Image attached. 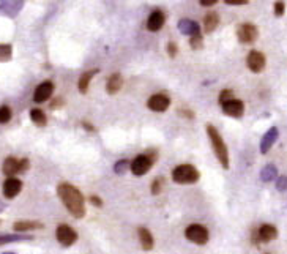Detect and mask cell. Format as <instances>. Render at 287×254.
I'll use <instances>...</instances> for the list:
<instances>
[{
    "mask_svg": "<svg viewBox=\"0 0 287 254\" xmlns=\"http://www.w3.org/2000/svg\"><path fill=\"white\" fill-rule=\"evenodd\" d=\"M57 194L62 202L65 204L66 210L76 220H81V218L86 216V199H84L82 193L78 188L64 182L57 186Z\"/></svg>",
    "mask_w": 287,
    "mask_h": 254,
    "instance_id": "1",
    "label": "cell"
},
{
    "mask_svg": "<svg viewBox=\"0 0 287 254\" xmlns=\"http://www.w3.org/2000/svg\"><path fill=\"white\" fill-rule=\"evenodd\" d=\"M207 135L210 138V142H212L215 157L218 158L220 164L224 169H229V152H227V145L224 144V139L220 135V131L216 130V126H213L212 123L207 125Z\"/></svg>",
    "mask_w": 287,
    "mask_h": 254,
    "instance_id": "2",
    "label": "cell"
},
{
    "mask_svg": "<svg viewBox=\"0 0 287 254\" xmlns=\"http://www.w3.org/2000/svg\"><path fill=\"white\" fill-rule=\"evenodd\" d=\"M200 179L199 171L193 164H180L172 171V180L178 185H193Z\"/></svg>",
    "mask_w": 287,
    "mask_h": 254,
    "instance_id": "3",
    "label": "cell"
},
{
    "mask_svg": "<svg viewBox=\"0 0 287 254\" xmlns=\"http://www.w3.org/2000/svg\"><path fill=\"white\" fill-rule=\"evenodd\" d=\"M185 237L196 245H205L208 242V229L202 224H191L185 231Z\"/></svg>",
    "mask_w": 287,
    "mask_h": 254,
    "instance_id": "4",
    "label": "cell"
},
{
    "mask_svg": "<svg viewBox=\"0 0 287 254\" xmlns=\"http://www.w3.org/2000/svg\"><path fill=\"white\" fill-rule=\"evenodd\" d=\"M155 161H156V157H152V155H137L134 161L131 163V172L137 175V177L145 175L152 169Z\"/></svg>",
    "mask_w": 287,
    "mask_h": 254,
    "instance_id": "5",
    "label": "cell"
},
{
    "mask_svg": "<svg viewBox=\"0 0 287 254\" xmlns=\"http://www.w3.org/2000/svg\"><path fill=\"white\" fill-rule=\"evenodd\" d=\"M237 38L243 45H251L259 38V29L251 23H244L237 27Z\"/></svg>",
    "mask_w": 287,
    "mask_h": 254,
    "instance_id": "6",
    "label": "cell"
},
{
    "mask_svg": "<svg viewBox=\"0 0 287 254\" xmlns=\"http://www.w3.org/2000/svg\"><path fill=\"white\" fill-rule=\"evenodd\" d=\"M55 237H57L59 243L62 246H65V248H68V246H71L76 243V240H78V232H76L71 226L68 224H60L57 231H55Z\"/></svg>",
    "mask_w": 287,
    "mask_h": 254,
    "instance_id": "7",
    "label": "cell"
},
{
    "mask_svg": "<svg viewBox=\"0 0 287 254\" xmlns=\"http://www.w3.org/2000/svg\"><path fill=\"white\" fill-rule=\"evenodd\" d=\"M147 106H149L150 111H155V112H164L169 109L171 106V98L167 96L166 93H155L149 98V101H147Z\"/></svg>",
    "mask_w": 287,
    "mask_h": 254,
    "instance_id": "8",
    "label": "cell"
},
{
    "mask_svg": "<svg viewBox=\"0 0 287 254\" xmlns=\"http://www.w3.org/2000/svg\"><path fill=\"white\" fill-rule=\"evenodd\" d=\"M246 65L253 73H262L265 65H267V59L261 51H251L248 54Z\"/></svg>",
    "mask_w": 287,
    "mask_h": 254,
    "instance_id": "9",
    "label": "cell"
},
{
    "mask_svg": "<svg viewBox=\"0 0 287 254\" xmlns=\"http://www.w3.org/2000/svg\"><path fill=\"white\" fill-rule=\"evenodd\" d=\"M52 93H54V84H52V81H44V82H41L40 86L35 89V92H33V101L35 103H44V101H47L49 98L52 96Z\"/></svg>",
    "mask_w": 287,
    "mask_h": 254,
    "instance_id": "10",
    "label": "cell"
},
{
    "mask_svg": "<svg viewBox=\"0 0 287 254\" xmlns=\"http://www.w3.org/2000/svg\"><path fill=\"white\" fill-rule=\"evenodd\" d=\"M222 112L229 117H234V118H240L243 117L244 114V104L242 100H230L227 103L222 104Z\"/></svg>",
    "mask_w": 287,
    "mask_h": 254,
    "instance_id": "11",
    "label": "cell"
},
{
    "mask_svg": "<svg viewBox=\"0 0 287 254\" xmlns=\"http://www.w3.org/2000/svg\"><path fill=\"white\" fill-rule=\"evenodd\" d=\"M22 189V182L16 177H10L6 179L3 183V196L6 199H15V197L21 193Z\"/></svg>",
    "mask_w": 287,
    "mask_h": 254,
    "instance_id": "12",
    "label": "cell"
},
{
    "mask_svg": "<svg viewBox=\"0 0 287 254\" xmlns=\"http://www.w3.org/2000/svg\"><path fill=\"white\" fill-rule=\"evenodd\" d=\"M164 23H166V15L161 10H155L153 13H150L149 21H147V29L150 32H159L163 29Z\"/></svg>",
    "mask_w": 287,
    "mask_h": 254,
    "instance_id": "13",
    "label": "cell"
},
{
    "mask_svg": "<svg viewBox=\"0 0 287 254\" xmlns=\"http://www.w3.org/2000/svg\"><path fill=\"white\" fill-rule=\"evenodd\" d=\"M278 136H279V130L276 126H271V128L265 133L262 140H261V153L262 155H267V152L273 147V144L278 140Z\"/></svg>",
    "mask_w": 287,
    "mask_h": 254,
    "instance_id": "14",
    "label": "cell"
},
{
    "mask_svg": "<svg viewBox=\"0 0 287 254\" xmlns=\"http://www.w3.org/2000/svg\"><path fill=\"white\" fill-rule=\"evenodd\" d=\"M178 30L183 33V35H188V37H194V35H199L200 33V25L196 23V21H193V19H186V18H183V19H180L178 21Z\"/></svg>",
    "mask_w": 287,
    "mask_h": 254,
    "instance_id": "15",
    "label": "cell"
},
{
    "mask_svg": "<svg viewBox=\"0 0 287 254\" xmlns=\"http://www.w3.org/2000/svg\"><path fill=\"white\" fill-rule=\"evenodd\" d=\"M257 234H259V240H261V242L268 243L278 237V229L273 224H264L261 226V229L257 231Z\"/></svg>",
    "mask_w": 287,
    "mask_h": 254,
    "instance_id": "16",
    "label": "cell"
},
{
    "mask_svg": "<svg viewBox=\"0 0 287 254\" xmlns=\"http://www.w3.org/2000/svg\"><path fill=\"white\" fill-rule=\"evenodd\" d=\"M123 87V77L120 73H114L109 76L108 84H106V92L109 95H115L120 92V89Z\"/></svg>",
    "mask_w": 287,
    "mask_h": 254,
    "instance_id": "17",
    "label": "cell"
},
{
    "mask_svg": "<svg viewBox=\"0 0 287 254\" xmlns=\"http://www.w3.org/2000/svg\"><path fill=\"white\" fill-rule=\"evenodd\" d=\"M137 234H139V242H141L142 250H145V251L153 250V246H155V240H153L152 232L147 228H139Z\"/></svg>",
    "mask_w": 287,
    "mask_h": 254,
    "instance_id": "18",
    "label": "cell"
},
{
    "mask_svg": "<svg viewBox=\"0 0 287 254\" xmlns=\"http://www.w3.org/2000/svg\"><path fill=\"white\" fill-rule=\"evenodd\" d=\"M44 224L38 221H30V220H21L13 224L15 232H27V231H35V229H43Z\"/></svg>",
    "mask_w": 287,
    "mask_h": 254,
    "instance_id": "19",
    "label": "cell"
},
{
    "mask_svg": "<svg viewBox=\"0 0 287 254\" xmlns=\"http://www.w3.org/2000/svg\"><path fill=\"white\" fill-rule=\"evenodd\" d=\"M2 172L6 175V177H15L16 174H19V160H16L15 157H8L3 161L2 166Z\"/></svg>",
    "mask_w": 287,
    "mask_h": 254,
    "instance_id": "20",
    "label": "cell"
},
{
    "mask_svg": "<svg viewBox=\"0 0 287 254\" xmlns=\"http://www.w3.org/2000/svg\"><path fill=\"white\" fill-rule=\"evenodd\" d=\"M24 2H3L0 3V15H6V16H11L15 18L16 13L22 8Z\"/></svg>",
    "mask_w": 287,
    "mask_h": 254,
    "instance_id": "21",
    "label": "cell"
},
{
    "mask_svg": "<svg viewBox=\"0 0 287 254\" xmlns=\"http://www.w3.org/2000/svg\"><path fill=\"white\" fill-rule=\"evenodd\" d=\"M100 71L98 68L92 69V71H86V73H82L81 77H79V81H78V89L82 95H86L87 93V90H88V86H90V81H92V77Z\"/></svg>",
    "mask_w": 287,
    "mask_h": 254,
    "instance_id": "22",
    "label": "cell"
},
{
    "mask_svg": "<svg viewBox=\"0 0 287 254\" xmlns=\"http://www.w3.org/2000/svg\"><path fill=\"white\" fill-rule=\"evenodd\" d=\"M220 24V16H218V13L216 11H210L205 15L204 18V29L207 33H212L216 27H218Z\"/></svg>",
    "mask_w": 287,
    "mask_h": 254,
    "instance_id": "23",
    "label": "cell"
},
{
    "mask_svg": "<svg viewBox=\"0 0 287 254\" xmlns=\"http://www.w3.org/2000/svg\"><path fill=\"white\" fill-rule=\"evenodd\" d=\"M278 179V169L275 164H267L264 166V169L261 171V180L268 183V182H273Z\"/></svg>",
    "mask_w": 287,
    "mask_h": 254,
    "instance_id": "24",
    "label": "cell"
},
{
    "mask_svg": "<svg viewBox=\"0 0 287 254\" xmlns=\"http://www.w3.org/2000/svg\"><path fill=\"white\" fill-rule=\"evenodd\" d=\"M27 240H33V237L21 235V234H6V235H0V245L13 243V242H27Z\"/></svg>",
    "mask_w": 287,
    "mask_h": 254,
    "instance_id": "25",
    "label": "cell"
},
{
    "mask_svg": "<svg viewBox=\"0 0 287 254\" xmlns=\"http://www.w3.org/2000/svg\"><path fill=\"white\" fill-rule=\"evenodd\" d=\"M30 118L37 126H46V123H47V117L41 109H32L30 111Z\"/></svg>",
    "mask_w": 287,
    "mask_h": 254,
    "instance_id": "26",
    "label": "cell"
},
{
    "mask_svg": "<svg viewBox=\"0 0 287 254\" xmlns=\"http://www.w3.org/2000/svg\"><path fill=\"white\" fill-rule=\"evenodd\" d=\"M128 169H131V164H130V161L128 160H120V161H117L115 166H114V172L117 175H123L125 172L128 171Z\"/></svg>",
    "mask_w": 287,
    "mask_h": 254,
    "instance_id": "27",
    "label": "cell"
},
{
    "mask_svg": "<svg viewBox=\"0 0 287 254\" xmlns=\"http://www.w3.org/2000/svg\"><path fill=\"white\" fill-rule=\"evenodd\" d=\"M11 55H13L11 45H0V62L11 60Z\"/></svg>",
    "mask_w": 287,
    "mask_h": 254,
    "instance_id": "28",
    "label": "cell"
},
{
    "mask_svg": "<svg viewBox=\"0 0 287 254\" xmlns=\"http://www.w3.org/2000/svg\"><path fill=\"white\" fill-rule=\"evenodd\" d=\"M11 115H13V112L10 109V106H0V123H8L10 120H11Z\"/></svg>",
    "mask_w": 287,
    "mask_h": 254,
    "instance_id": "29",
    "label": "cell"
},
{
    "mask_svg": "<svg viewBox=\"0 0 287 254\" xmlns=\"http://www.w3.org/2000/svg\"><path fill=\"white\" fill-rule=\"evenodd\" d=\"M163 186H164V179H163V177L155 179V180H153V183H152V186H150L152 194H153V196H158L161 191H163Z\"/></svg>",
    "mask_w": 287,
    "mask_h": 254,
    "instance_id": "30",
    "label": "cell"
},
{
    "mask_svg": "<svg viewBox=\"0 0 287 254\" xmlns=\"http://www.w3.org/2000/svg\"><path fill=\"white\" fill-rule=\"evenodd\" d=\"M190 46H191V49H202L204 47V38H202V33L194 35V37L190 38Z\"/></svg>",
    "mask_w": 287,
    "mask_h": 254,
    "instance_id": "31",
    "label": "cell"
},
{
    "mask_svg": "<svg viewBox=\"0 0 287 254\" xmlns=\"http://www.w3.org/2000/svg\"><path fill=\"white\" fill-rule=\"evenodd\" d=\"M220 104L222 106L224 103H227V101H230V100H234V92L232 90H227V89H224L221 93H220Z\"/></svg>",
    "mask_w": 287,
    "mask_h": 254,
    "instance_id": "32",
    "label": "cell"
},
{
    "mask_svg": "<svg viewBox=\"0 0 287 254\" xmlns=\"http://www.w3.org/2000/svg\"><path fill=\"white\" fill-rule=\"evenodd\" d=\"M276 189L278 191H287V175H281L276 179Z\"/></svg>",
    "mask_w": 287,
    "mask_h": 254,
    "instance_id": "33",
    "label": "cell"
},
{
    "mask_svg": "<svg viewBox=\"0 0 287 254\" xmlns=\"http://www.w3.org/2000/svg\"><path fill=\"white\" fill-rule=\"evenodd\" d=\"M286 11V3L284 2H275V16L281 18Z\"/></svg>",
    "mask_w": 287,
    "mask_h": 254,
    "instance_id": "34",
    "label": "cell"
},
{
    "mask_svg": "<svg viewBox=\"0 0 287 254\" xmlns=\"http://www.w3.org/2000/svg\"><path fill=\"white\" fill-rule=\"evenodd\" d=\"M88 201H90V204H92L93 207H96V208H101L103 207V199L101 197H98L96 194H92L88 197Z\"/></svg>",
    "mask_w": 287,
    "mask_h": 254,
    "instance_id": "35",
    "label": "cell"
},
{
    "mask_svg": "<svg viewBox=\"0 0 287 254\" xmlns=\"http://www.w3.org/2000/svg\"><path fill=\"white\" fill-rule=\"evenodd\" d=\"M167 52H169L171 57H176V55H177L178 47H177L176 43H174V41H169V43H167Z\"/></svg>",
    "mask_w": 287,
    "mask_h": 254,
    "instance_id": "36",
    "label": "cell"
},
{
    "mask_svg": "<svg viewBox=\"0 0 287 254\" xmlns=\"http://www.w3.org/2000/svg\"><path fill=\"white\" fill-rule=\"evenodd\" d=\"M29 167H30V161H29V160H27V158L19 160V172L29 171Z\"/></svg>",
    "mask_w": 287,
    "mask_h": 254,
    "instance_id": "37",
    "label": "cell"
},
{
    "mask_svg": "<svg viewBox=\"0 0 287 254\" xmlns=\"http://www.w3.org/2000/svg\"><path fill=\"white\" fill-rule=\"evenodd\" d=\"M227 5H234V6H240V5H248V0H224Z\"/></svg>",
    "mask_w": 287,
    "mask_h": 254,
    "instance_id": "38",
    "label": "cell"
},
{
    "mask_svg": "<svg viewBox=\"0 0 287 254\" xmlns=\"http://www.w3.org/2000/svg\"><path fill=\"white\" fill-rule=\"evenodd\" d=\"M178 114H180V115H183L185 118H194V112L190 111V109H180V111H178Z\"/></svg>",
    "mask_w": 287,
    "mask_h": 254,
    "instance_id": "39",
    "label": "cell"
},
{
    "mask_svg": "<svg viewBox=\"0 0 287 254\" xmlns=\"http://www.w3.org/2000/svg\"><path fill=\"white\" fill-rule=\"evenodd\" d=\"M82 126H84V128H86L88 133H95V131H96V130H95V126H93L92 123L86 122V120H84V122H82Z\"/></svg>",
    "mask_w": 287,
    "mask_h": 254,
    "instance_id": "40",
    "label": "cell"
},
{
    "mask_svg": "<svg viewBox=\"0 0 287 254\" xmlns=\"http://www.w3.org/2000/svg\"><path fill=\"white\" fill-rule=\"evenodd\" d=\"M216 2H218V0H200V5L202 6H212V5H216Z\"/></svg>",
    "mask_w": 287,
    "mask_h": 254,
    "instance_id": "41",
    "label": "cell"
},
{
    "mask_svg": "<svg viewBox=\"0 0 287 254\" xmlns=\"http://www.w3.org/2000/svg\"><path fill=\"white\" fill-rule=\"evenodd\" d=\"M60 104H62V100H55V101H52V103H51V109H57V108H60Z\"/></svg>",
    "mask_w": 287,
    "mask_h": 254,
    "instance_id": "42",
    "label": "cell"
},
{
    "mask_svg": "<svg viewBox=\"0 0 287 254\" xmlns=\"http://www.w3.org/2000/svg\"><path fill=\"white\" fill-rule=\"evenodd\" d=\"M3 254H15V253H3Z\"/></svg>",
    "mask_w": 287,
    "mask_h": 254,
    "instance_id": "43",
    "label": "cell"
}]
</instances>
